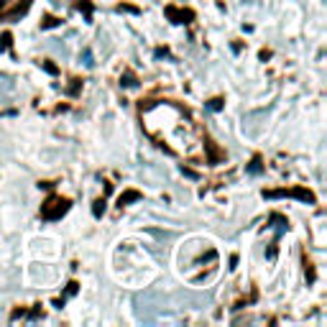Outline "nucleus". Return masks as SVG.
I'll return each instance as SVG.
<instances>
[{
	"instance_id": "nucleus-1",
	"label": "nucleus",
	"mask_w": 327,
	"mask_h": 327,
	"mask_svg": "<svg viewBox=\"0 0 327 327\" xmlns=\"http://www.w3.org/2000/svg\"><path fill=\"white\" fill-rule=\"evenodd\" d=\"M141 123L146 136L159 146H166L171 154L184 159H200L205 151V138L194 125L189 113L171 100H151L141 102Z\"/></svg>"
},
{
	"instance_id": "nucleus-2",
	"label": "nucleus",
	"mask_w": 327,
	"mask_h": 327,
	"mask_svg": "<svg viewBox=\"0 0 327 327\" xmlns=\"http://www.w3.org/2000/svg\"><path fill=\"white\" fill-rule=\"evenodd\" d=\"M69 210V200H64V197H49L44 205H41V217L44 220H59L64 212Z\"/></svg>"
},
{
	"instance_id": "nucleus-3",
	"label": "nucleus",
	"mask_w": 327,
	"mask_h": 327,
	"mask_svg": "<svg viewBox=\"0 0 327 327\" xmlns=\"http://www.w3.org/2000/svg\"><path fill=\"white\" fill-rule=\"evenodd\" d=\"M266 197H297L304 202H314V194L309 189H274V192H264Z\"/></svg>"
},
{
	"instance_id": "nucleus-4",
	"label": "nucleus",
	"mask_w": 327,
	"mask_h": 327,
	"mask_svg": "<svg viewBox=\"0 0 327 327\" xmlns=\"http://www.w3.org/2000/svg\"><path fill=\"white\" fill-rule=\"evenodd\" d=\"M166 16L174 23H189L192 21V11H179L176 6H166Z\"/></svg>"
},
{
	"instance_id": "nucleus-5",
	"label": "nucleus",
	"mask_w": 327,
	"mask_h": 327,
	"mask_svg": "<svg viewBox=\"0 0 327 327\" xmlns=\"http://www.w3.org/2000/svg\"><path fill=\"white\" fill-rule=\"evenodd\" d=\"M136 200H141V192H136V189H128L125 194H120V197H118V205L123 207V205H128V202H136Z\"/></svg>"
},
{
	"instance_id": "nucleus-6",
	"label": "nucleus",
	"mask_w": 327,
	"mask_h": 327,
	"mask_svg": "<svg viewBox=\"0 0 327 327\" xmlns=\"http://www.w3.org/2000/svg\"><path fill=\"white\" fill-rule=\"evenodd\" d=\"M59 23H61L59 18H51V16H46V18H44V23H41V28H54V26H59Z\"/></svg>"
},
{
	"instance_id": "nucleus-7",
	"label": "nucleus",
	"mask_w": 327,
	"mask_h": 327,
	"mask_svg": "<svg viewBox=\"0 0 327 327\" xmlns=\"http://www.w3.org/2000/svg\"><path fill=\"white\" fill-rule=\"evenodd\" d=\"M92 212H95V217H100V215L105 212V200H97L95 207H92Z\"/></svg>"
},
{
	"instance_id": "nucleus-8",
	"label": "nucleus",
	"mask_w": 327,
	"mask_h": 327,
	"mask_svg": "<svg viewBox=\"0 0 327 327\" xmlns=\"http://www.w3.org/2000/svg\"><path fill=\"white\" fill-rule=\"evenodd\" d=\"M11 39H13L11 33H3V39H0V49H3V51H8V49H11Z\"/></svg>"
},
{
	"instance_id": "nucleus-9",
	"label": "nucleus",
	"mask_w": 327,
	"mask_h": 327,
	"mask_svg": "<svg viewBox=\"0 0 327 327\" xmlns=\"http://www.w3.org/2000/svg\"><path fill=\"white\" fill-rule=\"evenodd\" d=\"M123 85L133 87V85H136V75H133V72H125V77H123Z\"/></svg>"
},
{
	"instance_id": "nucleus-10",
	"label": "nucleus",
	"mask_w": 327,
	"mask_h": 327,
	"mask_svg": "<svg viewBox=\"0 0 327 327\" xmlns=\"http://www.w3.org/2000/svg\"><path fill=\"white\" fill-rule=\"evenodd\" d=\"M13 3H16V0H0V13H6Z\"/></svg>"
},
{
	"instance_id": "nucleus-11",
	"label": "nucleus",
	"mask_w": 327,
	"mask_h": 327,
	"mask_svg": "<svg viewBox=\"0 0 327 327\" xmlns=\"http://www.w3.org/2000/svg\"><path fill=\"white\" fill-rule=\"evenodd\" d=\"M207 107H210V110H220V107H223V100H220V97H215V100H210V105H207Z\"/></svg>"
},
{
	"instance_id": "nucleus-12",
	"label": "nucleus",
	"mask_w": 327,
	"mask_h": 327,
	"mask_svg": "<svg viewBox=\"0 0 327 327\" xmlns=\"http://www.w3.org/2000/svg\"><path fill=\"white\" fill-rule=\"evenodd\" d=\"M44 69H46L49 75H56V72H59V69L54 67V64H51V61H44Z\"/></svg>"
},
{
	"instance_id": "nucleus-13",
	"label": "nucleus",
	"mask_w": 327,
	"mask_h": 327,
	"mask_svg": "<svg viewBox=\"0 0 327 327\" xmlns=\"http://www.w3.org/2000/svg\"><path fill=\"white\" fill-rule=\"evenodd\" d=\"M118 11H128V13H138L136 6H118Z\"/></svg>"
},
{
	"instance_id": "nucleus-14",
	"label": "nucleus",
	"mask_w": 327,
	"mask_h": 327,
	"mask_svg": "<svg viewBox=\"0 0 327 327\" xmlns=\"http://www.w3.org/2000/svg\"><path fill=\"white\" fill-rule=\"evenodd\" d=\"M80 8H85V13H87V18H90V11H92V6L87 3V0H80Z\"/></svg>"
},
{
	"instance_id": "nucleus-15",
	"label": "nucleus",
	"mask_w": 327,
	"mask_h": 327,
	"mask_svg": "<svg viewBox=\"0 0 327 327\" xmlns=\"http://www.w3.org/2000/svg\"><path fill=\"white\" fill-rule=\"evenodd\" d=\"M250 171H253V174H258V171H261V161H258V159H253V164H250Z\"/></svg>"
},
{
	"instance_id": "nucleus-16",
	"label": "nucleus",
	"mask_w": 327,
	"mask_h": 327,
	"mask_svg": "<svg viewBox=\"0 0 327 327\" xmlns=\"http://www.w3.org/2000/svg\"><path fill=\"white\" fill-rule=\"evenodd\" d=\"M85 64H87V67H92V64H95V61H92V54H90V51H85Z\"/></svg>"
},
{
	"instance_id": "nucleus-17",
	"label": "nucleus",
	"mask_w": 327,
	"mask_h": 327,
	"mask_svg": "<svg viewBox=\"0 0 327 327\" xmlns=\"http://www.w3.org/2000/svg\"><path fill=\"white\" fill-rule=\"evenodd\" d=\"M156 56H159V59H161V56H169V49H166V46H164V49H156Z\"/></svg>"
}]
</instances>
